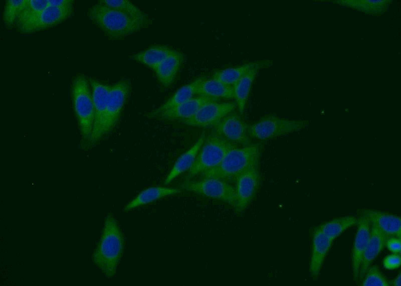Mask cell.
<instances>
[{
    "label": "cell",
    "mask_w": 401,
    "mask_h": 286,
    "mask_svg": "<svg viewBox=\"0 0 401 286\" xmlns=\"http://www.w3.org/2000/svg\"><path fill=\"white\" fill-rule=\"evenodd\" d=\"M236 147L217 133L209 135L202 146L195 160L189 170L188 177L195 176L218 166L228 152Z\"/></svg>",
    "instance_id": "cell-5"
},
{
    "label": "cell",
    "mask_w": 401,
    "mask_h": 286,
    "mask_svg": "<svg viewBox=\"0 0 401 286\" xmlns=\"http://www.w3.org/2000/svg\"><path fill=\"white\" fill-rule=\"evenodd\" d=\"M182 191L175 188L162 186H154L145 189L139 193L124 207L125 211H128L142 206L166 196L180 194Z\"/></svg>",
    "instance_id": "cell-22"
},
{
    "label": "cell",
    "mask_w": 401,
    "mask_h": 286,
    "mask_svg": "<svg viewBox=\"0 0 401 286\" xmlns=\"http://www.w3.org/2000/svg\"><path fill=\"white\" fill-rule=\"evenodd\" d=\"M205 137V134L203 133L196 142L177 159L164 180L165 185L169 184L180 175L190 169Z\"/></svg>",
    "instance_id": "cell-21"
},
{
    "label": "cell",
    "mask_w": 401,
    "mask_h": 286,
    "mask_svg": "<svg viewBox=\"0 0 401 286\" xmlns=\"http://www.w3.org/2000/svg\"><path fill=\"white\" fill-rule=\"evenodd\" d=\"M385 246L392 253L400 254L401 238L388 237L385 241Z\"/></svg>",
    "instance_id": "cell-33"
},
{
    "label": "cell",
    "mask_w": 401,
    "mask_h": 286,
    "mask_svg": "<svg viewBox=\"0 0 401 286\" xmlns=\"http://www.w3.org/2000/svg\"><path fill=\"white\" fill-rule=\"evenodd\" d=\"M125 245L123 232L112 214L105 218L100 238L92 254L96 266L107 277L116 273Z\"/></svg>",
    "instance_id": "cell-1"
},
{
    "label": "cell",
    "mask_w": 401,
    "mask_h": 286,
    "mask_svg": "<svg viewBox=\"0 0 401 286\" xmlns=\"http://www.w3.org/2000/svg\"><path fill=\"white\" fill-rule=\"evenodd\" d=\"M357 220L358 218L355 216H345L324 222L318 227L326 236L333 241L347 229L356 224Z\"/></svg>",
    "instance_id": "cell-28"
},
{
    "label": "cell",
    "mask_w": 401,
    "mask_h": 286,
    "mask_svg": "<svg viewBox=\"0 0 401 286\" xmlns=\"http://www.w3.org/2000/svg\"><path fill=\"white\" fill-rule=\"evenodd\" d=\"M361 285L389 286L390 282L376 265L370 266L362 278Z\"/></svg>",
    "instance_id": "cell-31"
},
{
    "label": "cell",
    "mask_w": 401,
    "mask_h": 286,
    "mask_svg": "<svg viewBox=\"0 0 401 286\" xmlns=\"http://www.w3.org/2000/svg\"><path fill=\"white\" fill-rule=\"evenodd\" d=\"M218 99L203 95L193 97L189 100L159 114L157 117L167 121H178L193 116L205 104L217 101Z\"/></svg>",
    "instance_id": "cell-17"
},
{
    "label": "cell",
    "mask_w": 401,
    "mask_h": 286,
    "mask_svg": "<svg viewBox=\"0 0 401 286\" xmlns=\"http://www.w3.org/2000/svg\"><path fill=\"white\" fill-rule=\"evenodd\" d=\"M235 104L231 102H209L203 105L193 116L180 122L192 126L215 127L223 117L235 109Z\"/></svg>",
    "instance_id": "cell-10"
},
{
    "label": "cell",
    "mask_w": 401,
    "mask_h": 286,
    "mask_svg": "<svg viewBox=\"0 0 401 286\" xmlns=\"http://www.w3.org/2000/svg\"><path fill=\"white\" fill-rule=\"evenodd\" d=\"M401 256L398 253H392L386 256L383 260V265L385 268L389 270L396 269L400 267Z\"/></svg>",
    "instance_id": "cell-32"
},
{
    "label": "cell",
    "mask_w": 401,
    "mask_h": 286,
    "mask_svg": "<svg viewBox=\"0 0 401 286\" xmlns=\"http://www.w3.org/2000/svg\"><path fill=\"white\" fill-rule=\"evenodd\" d=\"M196 94L217 99L220 97L227 99L234 98L232 86L214 78H204L198 88Z\"/></svg>",
    "instance_id": "cell-27"
},
{
    "label": "cell",
    "mask_w": 401,
    "mask_h": 286,
    "mask_svg": "<svg viewBox=\"0 0 401 286\" xmlns=\"http://www.w3.org/2000/svg\"><path fill=\"white\" fill-rule=\"evenodd\" d=\"M357 229L352 251V269L354 279L359 277V269L364 251L367 246L370 232V223L364 216L360 215L357 220Z\"/></svg>",
    "instance_id": "cell-14"
},
{
    "label": "cell",
    "mask_w": 401,
    "mask_h": 286,
    "mask_svg": "<svg viewBox=\"0 0 401 286\" xmlns=\"http://www.w3.org/2000/svg\"><path fill=\"white\" fill-rule=\"evenodd\" d=\"M29 0H7L3 13V21L9 30L15 27L16 21Z\"/></svg>",
    "instance_id": "cell-29"
},
{
    "label": "cell",
    "mask_w": 401,
    "mask_h": 286,
    "mask_svg": "<svg viewBox=\"0 0 401 286\" xmlns=\"http://www.w3.org/2000/svg\"><path fill=\"white\" fill-rule=\"evenodd\" d=\"M74 6L59 7L49 5L24 31L23 34H31L54 27L71 18Z\"/></svg>",
    "instance_id": "cell-13"
},
{
    "label": "cell",
    "mask_w": 401,
    "mask_h": 286,
    "mask_svg": "<svg viewBox=\"0 0 401 286\" xmlns=\"http://www.w3.org/2000/svg\"><path fill=\"white\" fill-rule=\"evenodd\" d=\"M260 147L258 144L230 150L220 164L203 174V178H216L223 180L236 179L253 168L259 167Z\"/></svg>",
    "instance_id": "cell-3"
},
{
    "label": "cell",
    "mask_w": 401,
    "mask_h": 286,
    "mask_svg": "<svg viewBox=\"0 0 401 286\" xmlns=\"http://www.w3.org/2000/svg\"><path fill=\"white\" fill-rule=\"evenodd\" d=\"M400 275H401L400 272H399V273L397 274V275L393 280V281H392V282L391 283L392 285H394V286H400V284H401Z\"/></svg>",
    "instance_id": "cell-35"
},
{
    "label": "cell",
    "mask_w": 401,
    "mask_h": 286,
    "mask_svg": "<svg viewBox=\"0 0 401 286\" xmlns=\"http://www.w3.org/2000/svg\"><path fill=\"white\" fill-rule=\"evenodd\" d=\"M236 180L234 208L237 213H241L250 204L259 187L260 176L258 167L246 171L239 175Z\"/></svg>",
    "instance_id": "cell-11"
},
{
    "label": "cell",
    "mask_w": 401,
    "mask_h": 286,
    "mask_svg": "<svg viewBox=\"0 0 401 286\" xmlns=\"http://www.w3.org/2000/svg\"><path fill=\"white\" fill-rule=\"evenodd\" d=\"M49 5L59 7H68L74 6V1L73 0H49Z\"/></svg>",
    "instance_id": "cell-34"
},
{
    "label": "cell",
    "mask_w": 401,
    "mask_h": 286,
    "mask_svg": "<svg viewBox=\"0 0 401 286\" xmlns=\"http://www.w3.org/2000/svg\"><path fill=\"white\" fill-rule=\"evenodd\" d=\"M176 51L166 46L155 45L133 55L131 58L153 70L165 59Z\"/></svg>",
    "instance_id": "cell-23"
},
{
    "label": "cell",
    "mask_w": 401,
    "mask_h": 286,
    "mask_svg": "<svg viewBox=\"0 0 401 286\" xmlns=\"http://www.w3.org/2000/svg\"><path fill=\"white\" fill-rule=\"evenodd\" d=\"M360 215L370 223L375 224L387 237L401 238V218L391 213L380 211L363 209Z\"/></svg>",
    "instance_id": "cell-15"
},
{
    "label": "cell",
    "mask_w": 401,
    "mask_h": 286,
    "mask_svg": "<svg viewBox=\"0 0 401 286\" xmlns=\"http://www.w3.org/2000/svg\"><path fill=\"white\" fill-rule=\"evenodd\" d=\"M130 90L128 80L122 79L111 85L103 128V136L118 121Z\"/></svg>",
    "instance_id": "cell-9"
},
{
    "label": "cell",
    "mask_w": 401,
    "mask_h": 286,
    "mask_svg": "<svg viewBox=\"0 0 401 286\" xmlns=\"http://www.w3.org/2000/svg\"><path fill=\"white\" fill-rule=\"evenodd\" d=\"M387 237L374 224L370 223L369 240L364 251L359 272L360 280L372 262L385 247Z\"/></svg>",
    "instance_id": "cell-18"
},
{
    "label": "cell",
    "mask_w": 401,
    "mask_h": 286,
    "mask_svg": "<svg viewBox=\"0 0 401 286\" xmlns=\"http://www.w3.org/2000/svg\"><path fill=\"white\" fill-rule=\"evenodd\" d=\"M333 240L326 236L318 226L313 230L310 263V273L313 278H317L322 266Z\"/></svg>",
    "instance_id": "cell-16"
},
{
    "label": "cell",
    "mask_w": 401,
    "mask_h": 286,
    "mask_svg": "<svg viewBox=\"0 0 401 286\" xmlns=\"http://www.w3.org/2000/svg\"><path fill=\"white\" fill-rule=\"evenodd\" d=\"M268 61L248 63L241 66L220 70L214 72L213 78L222 83L232 86L250 70L255 68H264L269 65Z\"/></svg>",
    "instance_id": "cell-24"
},
{
    "label": "cell",
    "mask_w": 401,
    "mask_h": 286,
    "mask_svg": "<svg viewBox=\"0 0 401 286\" xmlns=\"http://www.w3.org/2000/svg\"><path fill=\"white\" fill-rule=\"evenodd\" d=\"M183 60L184 55L176 51L153 70L158 80L164 87H167L173 83Z\"/></svg>",
    "instance_id": "cell-19"
},
{
    "label": "cell",
    "mask_w": 401,
    "mask_h": 286,
    "mask_svg": "<svg viewBox=\"0 0 401 286\" xmlns=\"http://www.w3.org/2000/svg\"><path fill=\"white\" fill-rule=\"evenodd\" d=\"M260 69L258 67L250 70L232 85L234 98L241 114L244 112L252 85Z\"/></svg>",
    "instance_id": "cell-26"
},
{
    "label": "cell",
    "mask_w": 401,
    "mask_h": 286,
    "mask_svg": "<svg viewBox=\"0 0 401 286\" xmlns=\"http://www.w3.org/2000/svg\"><path fill=\"white\" fill-rule=\"evenodd\" d=\"M88 16L109 38L119 40L148 27L151 18L140 19L99 3L89 9Z\"/></svg>",
    "instance_id": "cell-2"
},
{
    "label": "cell",
    "mask_w": 401,
    "mask_h": 286,
    "mask_svg": "<svg viewBox=\"0 0 401 286\" xmlns=\"http://www.w3.org/2000/svg\"><path fill=\"white\" fill-rule=\"evenodd\" d=\"M215 128L217 134L232 144L244 146L250 145L248 126L237 113L228 114Z\"/></svg>",
    "instance_id": "cell-12"
},
{
    "label": "cell",
    "mask_w": 401,
    "mask_h": 286,
    "mask_svg": "<svg viewBox=\"0 0 401 286\" xmlns=\"http://www.w3.org/2000/svg\"><path fill=\"white\" fill-rule=\"evenodd\" d=\"M49 6V0H29L27 5L19 15L15 28L18 32L23 34Z\"/></svg>",
    "instance_id": "cell-25"
},
{
    "label": "cell",
    "mask_w": 401,
    "mask_h": 286,
    "mask_svg": "<svg viewBox=\"0 0 401 286\" xmlns=\"http://www.w3.org/2000/svg\"><path fill=\"white\" fill-rule=\"evenodd\" d=\"M204 77H199L192 82L178 89L170 97L159 107L149 113L150 117H157L162 112L178 106L193 97Z\"/></svg>",
    "instance_id": "cell-20"
},
{
    "label": "cell",
    "mask_w": 401,
    "mask_h": 286,
    "mask_svg": "<svg viewBox=\"0 0 401 286\" xmlns=\"http://www.w3.org/2000/svg\"><path fill=\"white\" fill-rule=\"evenodd\" d=\"M99 4L104 5L129 16L140 19H149V16L132 2L127 0H100Z\"/></svg>",
    "instance_id": "cell-30"
},
{
    "label": "cell",
    "mask_w": 401,
    "mask_h": 286,
    "mask_svg": "<svg viewBox=\"0 0 401 286\" xmlns=\"http://www.w3.org/2000/svg\"><path fill=\"white\" fill-rule=\"evenodd\" d=\"M182 188L197 194L223 201L234 207L235 188L225 180L216 178H204L197 181H185Z\"/></svg>",
    "instance_id": "cell-6"
},
{
    "label": "cell",
    "mask_w": 401,
    "mask_h": 286,
    "mask_svg": "<svg viewBox=\"0 0 401 286\" xmlns=\"http://www.w3.org/2000/svg\"><path fill=\"white\" fill-rule=\"evenodd\" d=\"M88 78L77 74L71 84V95L74 111L78 122L82 140L88 142L94 122V106Z\"/></svg>",
    "instance_id": "cell-4"
},
{
    "label": "cell",
    "mask_w": 401,
    "mask_h": 286,
    "mask_svg": "<svg viewBox=\"0 0 401 286\" xmlns=\"http://www.w3.org/2000/svg\"><path fill=\"white\" fill-rule=\"evenodd\" d=\"M302 124L303 123L299 121L268 115L248 126V132L251 137L266 140L297 130Z\"/></svg>",
    "instance_id": "cell-7"
},
{
    "label": "cell",
    "mask_w": 401,
    "mask_h": 286,
    "mask_svg": "<svg viewBox=\"0 0 401 286\" xmlns=\"http://www.w3.org/2000/svg\"><path fill=\"white\" fill-rule=\"evenodd\" d=\"M94 106V122L89 144L92 145L103 136V128L111 85L92 78H88Z\"/></svg>",
    "instance_id": "cell-8"
}]
</instances>
